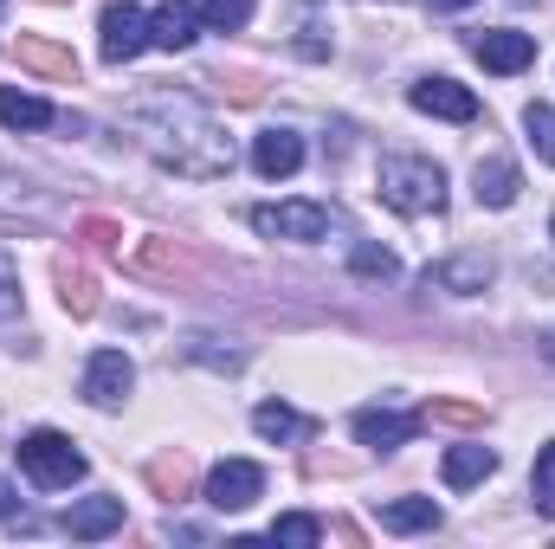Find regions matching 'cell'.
<instances>
[{"instance_id": "6da1fadb", "label": "cell", "mask_w": 555, "mask_h": 549, "mask_svg": "<svg viewBox=\"0 0 555 549\" xmlns=\"http://www.w3.org/2000/svg\"><path fill=\"white\" fill-rule=\"evenodd\" d=\"M124 130H130L162 168H175V175H188V181H220V175H233V142H227V130L214 124V111H207L194 91H175V85L142 91L137 104L124 111Z\"/></svg>"}, {"instance_id": "7a4b0ae2", "label": "cell", "mask_w": 555, "mask_h": 549, "mask_svg": "<svg viewBox=\"0 0 555 549\" xmlns=\"http://www.w3.org/2000/svg\"><path fill=\"white\" fill-rule=\"evenodd\" d=\"M375 194L395 207V214H439L446 207V175H439V162H426V155H388L382 168H375Z\"/></svg>"}, {"instance_id": "3957f363", "label": "cell", "mask_w": 555, "mask_h": 549, "mask_svg": "<svg viewBox=\"0 0 555 549\" xmlns=\"http://www.w3.org/2000/svg\"><path fill=\"white\" fill-rule=\"evenodd\" d=\"M13 452H20V472H26L39 491H65V485H78V478H85V452H78L65 433H52V426L26 433Z\"/></svg>"}, {"instance_id": "277c9868", "label": "cell", "mask_w": 555, "mask_h": 549, "mask_svg": "<svg viewBox=\"0 0 555 549\" xmlns=\"http://www.w3.org/2000/svg\"><path fill=\"white\" fill-rule=\"evenodd\" d=\"M253 227L266 240H297V246H317L330 233V207L323 201H278V207H253Z\"/></svg>"}, {"instance_id": "5b68a950", "label": "cell", "mask_w": 555, "mask_h": 549, "mask_svg": "<svg viewBox=\"0 0 555 549\" xmlns=\"http://www.w3.org/2000/svg\"><path fill=\"white\" fill-rule=\"evenodd\" d=\"M130 388H137V362H130L124 349H98V356L85 362V401H91V408H124Z\"/></svg>"}, {"instance_id": "8992f818", "label": "cell", "mask_w": 555, "mask_h": 549, "mask_svg": "<svg viewBox=\"0 0 555 549\" xmlns=\"http://www.w3.org/2000/svg\"><path fill=\"white\" fill-rule=\"evenodd\" d=\"M266 498V472L253 465V459H220L214 472H207V505L214 511H246V505H259Z\"/></svg>"}, {"instance_id": "52a82bcc", "label": "cell", "mask_w": 555, "mask_h": 549, "mask_svg": "<svg viewBox=\"0 0 555 549\" xmlns=\"http://www.w3.org/2000/svg\"><path fill=\"white\" fill-rule=\"evenodd\" d=\"M98 33H104V39H98V46H104V59H111V65H130L142 46H149V13L130 7V0H111V7H104V20H98Z\"/></svg>"}, {"instance_id": "ba28073f", "label": "cell", "mask_w": 555, "mask_h": 549, "mask_svg": "<svg viewBox=\"0 0 555 549\" xmlns=\"http://www.w3.org/2000/svg\"><path fill=\"white\" fill-rule=\"evenodd\" d=\"M472 59L485 65V72H524L530 59H537V39L530 33H517V26H491V33H472Z\"/></svg>"}, {"instance_id": "9c48e42d", "label": "cell", "mask_w": 555, "mask_h": 549, "mask_svg": "<svg viewBox=\"0 0 555 549\" xmlns=\"http://www.w3.org/2000/svg\"><path fill=\"white\" fill-rule=\"evenodd\" d=\"M420 426H426V413H401V408H362L356 413V439L369 452H401Z\"/></svg>"}, {"instance_id": "30bf717a", "label": "cell", "mask_w": 555, "mask_h": 549, "mask_svg": "<svg viewBox=\"0 0 555 549\" xmlns=\"http://www.w3.org/2000/svg\"><path fill=\"white\" fill-rule=\"evenodd\" d=\"M408 104H414L420 117H446V124H472L478 117V98L465 85H452V78H420L414 91H408Z\"/></svg>"}, {"instance_id": "8fae6325", "label": "cell", "mask_w": 555, "mask_h": 549, "mask_svg": "<svg viewBox=\"0 0 555 549\" xmlns=\"http://www.w3.org/2000/svg\"><path fill=\"white\" fill-rule=\"evenodd\" d=\"M194 39H201V7H194V0H162V7L149 13V46L188 52Z\"/></svg>"}, {"instance_id": "7c38bea8", "label": "cell", "mask_w": 555, "mask_h": 549, "mask_svg": "<svg viewBox=\"0 0 555 549\" xmlns=\"http://www.w3.org/2000/svg\"><path fill=\"white\" fill-rule=\"evenodd\" d=\"M491 278H498V266H491L485 253H459V259H439V266L426 272V291L439 284V291H452V297H478V291H491Z\"/></svg>"}, {"instance_id": "4fadbf2b", "label": "cell", "mask_w": 555, "mask_h": 549, "mask_svg": "<svg viewBox=\"0 0 555 549\" xmlns=\"http://www.w3.org/2000/svg\"><path fill=\"white\" fill-rule=\"evenodd\" d=\"M253 168H259L266 181L297 175V168H304V137L284 130V124H278V130H259V137H253Z\"/></svg>"}, {"instance_id": "5bb4252c", "label": "cell", "mask_w": 555, "mask_h": 549, "mask_svg": "<svg viewBox=\"0 0 555 549\" xmlns=\"http://www.w3.org/2000/svg\"><path fill=\"white\" fill-rule=\"evenodd\" d=\"M26 72H46V78H59V85H78V59L65 52V46H52V39H39V33H20L13 46H7Z\"/></svg>"}, {"instance_id": "9a60e30c", "label": "cell", "mask_w": 555, "mask_h": 549, "mask_svg": "<svg viewBox=\"0 0 555 549\" xmlns=\"http://www.w3.org/2000/svg\"><path fill=\"white\" fill-rule=\"evenodd\" d=\"M59 524H65V537H78V544H98V537L124 531V498H85V505H72Z\"/></svg>"}, {"instance_id": "2e32d148", "label": "cell", "mask_w": 555, "mask_h": 549, "mask_svg": "<svg viewBox=\"0 0 555 549\" xmlns=\"http://www.w3.org/2000/svg\"><path fill=\"white\" fill-rule=\"evenodd\" d=\"M517 188H524V175H517V162H504V155H491V162L472 168V194H478V207H511Z\"/></svg>"}, {"instance_id": "e0dca14e", "label": "cell", "mask_w": 555, "mask_h": 549, "mask_svg": "<svg viewBox=\"0 0 555 549\" xmlns=\"http://www.w3.org/2000/svg\"><path fill=\"white\" fill-rule=\"evenodd\" d=\"M439 472H446L452 491H465V485H485V478L498 472V452H491V446H452V452L439 459Z\"/></svg>"}, {"instance_id": "ac0fdd59", "label": "cell", "mask_w": 555, "mask_h": 549, "mask_svg": "<svg viewBox=\"0 0 555 549\" xmlns=\"http://www.w3.org/2000/svg\"><path fill=\"white\" fill-rule=\"evenodd\" d=\"M59 304L72 310V317H98V272L91 266H78V259H59Z\"/></svg>"}, {"instance_id": "d6986e66", "label": "cell", "mask_w": 555, "mask_h": 549, "mask_svg": "<svg viewBox=\"0 0 555 549\" xmlns=\"http://www.w3.org/2000/svg\"><path fill=\"white\" fill-rule=\"evenodd\" d=\"M0 124H7V130H52V124H59V111H52L46 98H33V91L0 85Z\"/></svg>"}, {"instance_id": "ffe728a7", "label": "cell", "mask_w": 555, "mask_h": 549, "mask_svg": "<svg viewBox=\"0 0 555 549\" xmlns=\"http://www.w3.org/2000/svg\"><path fill=\"white\" fill-rule=\"evenodd\" d=\"M382 531H395V537L439 531V505L433 498H395V505H382Z\"/></svg>"}, {"instance_id": "44dd1931", "label": "cell", "mask_w": 555, "mask_h": 549, "mask_svg": "<svg viewBox=\"0 0 555 549\" xmlns=\"http://www.w3.org/2000/svg\"><path fill=\"white\" fill-rule=\"evenodd\" d=\"M253 426H259V439H278V446L310 433V420H304L297 408H284V401H266V408H253Z\"/></svg>"}, {"instance_id": "7402d4cb", "label": "cell", "mask_w": 555, "mask_h": 549, "mask_svg": "<svg viewBox=\"0 0 555 549\" xmlns=\"http://www.w3.org/2000/svg\"><path fill=\"white\" fill-rule=\"evenodd\" d=\"M46 194L26 181V175H13V168H0V214H33Z\"/></svg>"}, {"instance_id": "603a6c76", "label": "cell", "mask_w": 555, "mask_h": 549, "mask_svg": "<svg viewBox=\"0 0 555 549\" xmlns=\"http://www.w3.org/2000/svg\"><path fill=\"white\" fill-rule=\"evenodd\" d=\"M349 272H356V278H395V272H401V259H395L388 246H369V240H362V246L349 253Z\"/></svg>"}, {"instance_id": "cb8c5ba5", "label": "cell", "mask_w": 555, "mask_h": 549, "mask_svg": "<svg viewBox=\"0 0 555 549\" xmlns=\"http://www.w3.org/2000/svg\"><path fill=\"white\" fill-rule=\"evenodd\" d=\"M530 498H537V511L555 518V439L537 452V472H530Z\"/></svg>"}, {"instance_id": "d4e9b609", "label": "cell", "mask_w": 555, "mask_h": 549, "mask_svg": "<svg viewBox=\"0 0 555 549\" xmlns=\"http://www.w3.org/2000/svg\"><path fill=\"white\" fill-rule=\"evenodd\" d=\"M524 130H530V149L555 168V111L550 104H530V111H524Z\"/></svg>"}, {"instance_id": "484cf974", "label": "cell", "mask_w": 555, "mask_h": 549, "mask_svg": "<svg viewBox=\"0 0 555 549\" xmlns=\"http://www.w3.org/2000/svg\"><path fill=\"white\" fill-rule=\"evenodd\" d=\"M272 544H284V549H317V544H323V524H317V518H278V524H272Z\"/></svg>"}, {"instance_id": "4316f807", "label": "cell", "mask_w": 555, "mask_h": 549, "mask_svg": "<svg viewBox=\"0 0 555 549\" xmlns=\"http://www.w3.org/2000/svg\"><path fill=\"white\" fill-rule=\"evenodd\" d=\"M201 20H207L214 33H240V26L253 20V0H207V7H201Z\"/></svg>"}, {"instance_id": "83f0119b", "label": "cell", "mask_w": 555, "mask_h": 549, "mask_svg": "<svg viewBox=\"0 0 555 549\" xmlns=\"http://www.w3.org/2000/svg\"><path fill=\"white\" fill-rule=\"evenodd\" d=\"M137 266H142V272H162V278L188 272V266H181V253H175L168 240H142V246H137Z\"/></svg>"}, {"instance_id": "f1b7e54d", "label": "cell", "mask_w": 555, "mask_h": 549, "mask_svg": "<svg viewBox=\"0 0 555 549\" xmlns=\"http://www.w3.org/2000/svg\"><path fill=\"white\" fill-rule=\"evenodd\" d=\"M188 356L207 362V369H246V349H220V336H194Z\"/></svg>"}, {"instance_id": "f546056e", "label": "cell", "mask_w": 555, "mask_h": 549, "mask_svg": "<svg viewBox=\"0 0 555 549\" xmlns=\"http://www.w3.org/2000/svg\"><path fill=\"white\" fill-rule=\"evenodd\" d=\"M149 478H155V491H162V498H181V491H188V459H181V452H175V459H155V465H149Z\"/></svg>"}, {"instance_id": "4dcf8cb0", "label": "cell", "mask_w": 555, "mask_h": 549, "mask_svg": "<svg viewBox=\"0 0 555 549\" xmlns=\"http://www.w3.org/2000/svg\"><path fill=\"white\" fill-rule=\"evenodd\" d=\"M78 233H85V240H91L98 253H117V227H111V220H85Z\"/></svg>"}, {"instance_id": "1f68e13d", "label": "cell", "mask_w": 555, "mask_h": 549, "mask_svg": "<svg viewBox=\"0 0 555 549\" xmlns=\"http://www.w3.org/2000/svg\"><path fill=\"white\" fill-rule=\"evenodd\" d=\"M426 413H439V420H459V426H472V420H485V413L472 408V401H433Z\"/></svg>"}, {"instance_id": "d6a6232c", "label": "cell", "mask_w": 555, "mask_h": 549, "mask_svg": "<svg viewBox=\"0 0 555 549\" xmlns=\"http://www.w3.org/2000/svg\"><path fill=\"white\" fill-rule=\"evenodd\" d=\"M13 511H20V491H13V485L0 478V518H13Z\"/></svg>"}, {"instance_id": "836d02e7", "label": "cell", "mask_w": 555, "mask_h": 549, "mask_svg": "<svg viewBox=\"0 0 555 549\" xmlns=\"http://www.w3.org/2000/svg\"><path fill=\"white\" fill-rule=\"evenodd\" d=\"M13 310H20V304H13V284L0 278V317H13Z\"/></svg>"}, {"instance_id": "e575fe53", "label": "cell", "mask_w": 555, "mask_h": 549, "mask_svg": "<svg viewBox=\"0 0 555 549\" xmlns=\"http://www.w3.org/2000/svg\"><path fill=\"white\" fill-rule=\"evenodd\" d=\"M433 7H472V0H433Z\"/></svg>"}, {"instance_id": "d590c367", "label": "cell", "mask_w": 555, "mask_h": 549, "mask_svg": "<svg viewBox=\"0 0 555 549\" xmlns=\"http://www.w3.org/2000/svg\"><path fill=\"white\" fill-rule=\"evenodd\" d=\"M550 240H555V220H550Z\"/></svg>"}]
</instances>
